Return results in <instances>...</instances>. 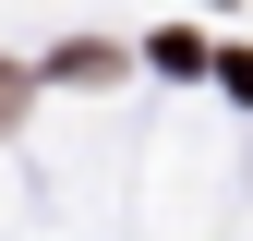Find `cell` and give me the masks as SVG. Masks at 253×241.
I'll list each match as a JSON object with an SVG mask.
<instances>
[{"mask_svg": "<svg viewBox=\"0 0 253 241\" xmlns=\"http://www.w3.org/2000/svg\"><path fill=\"white\" fill-rule=\"evenodd\" d=\"M12 109H24V73H0V133H12Z\"/></svg>", "mask_w": 253, "mask_h": 241, "instance_id": "obj_2", "label": "cell"}, {"mask_svg": "<svg viewBox=\"0 0 253 241\" xmlns=\"http://www.w3.org/2000/svg\"><path fill=\"white\" fill-rule=\"evenodd\" d=\"M217 73H229V97H253V48H229V60H217Z\"/></svg>", "mask_w": 253, "mask_h": 241, "instance_id": "obj_1", "label": "cell"}]
</instances>
